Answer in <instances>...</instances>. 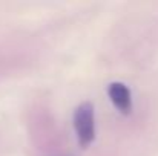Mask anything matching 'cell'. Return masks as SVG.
Here are the masks:
<instances>
[{
	"instance_id": "cell-2",
	"label": "cell",
	"mask_w": 158,
	"mask_h": 156,
	"mask_svg": "<svg viewBox=\"0 0 158 156\" xmlns=\"http://www.w3.org/2000/svg\"><path fill=\"white\" fill-rule=\"evenodd\" d=\"M107 95H109V100L112 101V104L115 106V109L118 112H121L123 115L131 113L132 98H131V92H129L126 84H123L120 81L110 83L109 87H107Z\"/></svg>"
},
{
	"instance_id": "cell-1",
	"label": "cell",
	"mask_w": 158,
	"mask_h": 156,
	"mask_svg": "<svg viewBox=\"0 0 158 156\" xmlns=\"http://www.w3.org/2000/svg\"><path fill=\"white\" fill-rule=\"evenodd\" d=\"M74 129L77 133L78 146L86 149L95 138V118L94 106L91 103H81L74 112Z\"/></svg>"
}]
</instances>
